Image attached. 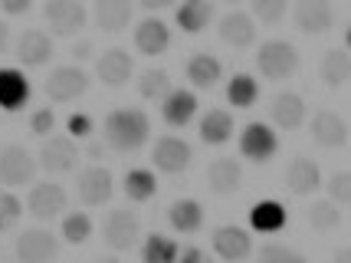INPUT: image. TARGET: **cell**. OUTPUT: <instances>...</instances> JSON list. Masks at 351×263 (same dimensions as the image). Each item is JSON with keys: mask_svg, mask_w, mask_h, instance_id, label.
<instances>
[{"mask_svg": "<svg viewBox=\"0 0 351 263\" xmlns=\"http://www.w3.org/2000/svg\"><path fill=\"white\" fill-rule=\"evenodd\" d=\"M306 217L315 231H338L341 227V211L335 201H312Z\"/></svg>", "mask_w": 351, "mask_h": 263, "instance_id": "36", "label": "cell"}, {"mask_svg": "<svg viewBox=\"0 0 351 263\" xmlns=\"http://www.w3.org/2000/svg\"><path fill=\"white\" fill-rule=\"evenodd\" d=\"M89 237H92V220H89V214L73 211V214L62 217V240H66V244L79 247V244H86Z\"/></svg>", "mask_w": 351, "mask_h": 263, "instance_id": "37", "label": "cell"}, {"mask_svg": "<svg viewBox=\"0 0 351 263\" xmlns=\"http://www.w3.org/2000/svg\"><path fill=\"white\" fill-rule=\"evenodd\" d=\"M95 263H122V260H119V257H99Z\"/></svg>", "mask_w": 351, "mask_h": 263, "instance_id": "50", "label": "cell"}, {"mask_svg": "<svg viewBox=\"0 0 351 263\" xmlns=\"http://www.w3.org/2000/svg\"><path fill=\"white\" fill-rule=\"evenodd\" d=\"M56 128V112L53 108H36L30 115V132L33 135H49Z\"/></svg>", "mask_w": 351, "mask_h": 263, "instance_id": "42", "label": "cell"}, {"mask_svg": "<svg viewBox=\"0 0 351 263\" xmlns=\"http://www.w3.org/2000/svg\"><path fill=\"white\" fill-rule=\"evenodd\" d=\"M132 73H135V60L119 47L106 49L99 56V62H95V76L102 79V86H108V89H122L125 82L132 79Z\"/></svg>", "mask_w": 351, "mask_h": 263, "instance_id": "14", "label": "cell"}, {"mask_svg": "<svg viewBox=\"0 0 351 263\" xmlns=\"http://www.w3.org/2000/svg\"><path fill=\"white\" fill-rule=\"evenodd\" d=\"M30 102V79L20 69H0V108L3 112H20Z\"/></svg>", "mask_w": 351, "mask_h": 263, "instance_id": "18", "label": "cell"}, {"mask_svg": "<svg viewBox=\"0 0 351 263\" xmlns=\"http://www.w3.org/2000/svg\"><path fill=\"white\" fill-rule=\"evenodd\" d=\"M325 187H328V201H335L338 207L351 204V171H335Z\"/></svg>", "mask_w": 351, "mask_h": 263, "instance_id": "39", "label": "cell"}, {"mask_svg": "<svg viewBox=\"0 0 351 263\" xmlns=\"http://www.w3.org/2000/svg\"><path fill=\"white\" fill-rule=\"evenodd\" d=\"M286 187H289L292 194H299V198H306L312 191H319L322 187V171L319 165L312 161V158H292L289 168H286Z\"/></svg>", "mask_w": 351, "mask_h": 263, "instance_id": "20", "label": "cell"}, {"mask_svg": "<svg viewBox=\"0 0 351 263\" xmlns=\"http://www.w3.org/2000/svg\"><path fill=\"white\" fill-rule=\"evenodd\" d=\"M220 40L233 49H246L256 43V27H253V16L233 10L220 20Z\"/></svg>", "mask_w": 351, "mask_h": 263, "instance_id": "23", "label": "cell"}, {"mask_svg": "<svg viewBox=\"0 0 351 263\" xmlns=\"http://www.w3.org/2000/svg\"><path fill=\"white\" fill-rule=\"evenodd\" d=\"M256 66L266 79H289L299 69V49L286 40H266V43H260Z\"/></svg>", "mask_w": 351, "mask_h": 263, "instance_id": "2", "label": "cell"}, {"mask_svg": "<svg viewBox=\"0 0 351 263\" xmlns=\"http://www.w3.org/2000/svg\"><path fill=\"white\" fill-rule=\"evenodd\" d=\"M40 165H43V171H49V174H69V171H76V165H79L76 141L62 139V135L46 139L43 148H40Z\"/></svg>", "mask_w": 351, "mask_h": 263, "instance_id": "13", "label": "cell"}, {"mask_svg": "<svg viewBox=\"0 0 351 263\" xmlns=\"http://www.w3.org/2000/svg\"><path fill=\"white\" fill-rule=\"evenodd\" d=\"M220 76H223V66L210 53H197V56H191V62H187V79L197 89H214L217 82H220Z\"/></svg>", "mask_w": 351, "mask_h": 263, "instance_id": "28", "label": "cell"}, {"mask_svg": "<svg viewBox=\"0 0 351 263\" xmlns=\"http://www.w3.org/2000/svg\"><path fill=\"white\" fill-rule=\"evenodd\" d=\"M20 214H23V201H20L16 194H10V191H3V194H0V220H3V227H7V224H16Z\"/></svg>", "mask_w": 351, "mask_h": 263, "instance_id": "41", "label": "cell"}, {"mask_svg": "<svg viewBox=\"0 0 351 263\" xmlns=\"http://www.w3.org/2000/svg\"><path fill=\"white\" fill-rule=\"evenodd\" d=\"M43 89L53 102H73V99H79L89 89V73L79 69V66H60V69L49 73Z\"/></svg>", "mask_w": 351, "mask_h": 263, "instance_id": "7", "label": "cell"}, {"mask_svg": "<svg viewBox=\"0 0 351 263\" xmlns=\"http://www.w3.org/2000/svg\"><path fill=\"white\" fill-rule=\"evenodd\" d=\"M214 250H217V257H223L230 263H240L253 253V240H250V233L243 227L227 224V227H217L214 231Z\"/></svg>", "mask_w": 351, "mask_h": 263, "instance_id": "16", "label": "cell"}, {"mask_svg": "<svg viewBox=\"0 0 351 263\" xmlns=\"http://www.w3.org/2000/svg\"><path fill=\"white\" fill-rule=\"evenodd\" d=\"M240 181H243V168L233 158H217L207 168V185H210L214 194H233L240 187Z\"/></svg>", "mask_w": 351, "mask_h": 263, "instance_id": "25", "label": "cell"}, {"mask_svg": "<svg viewBox=\"0 0 351 263\" xmlns=\"http://www.w3.org/2000/svg\"><path fill=\"white\" fill-rule=\"evenodd\" d=\"M178 263H214V260H210V257H207L200 247H187V250H181V253H178Z\"/></svg>", "mask_w": 351, "mask_h": 263, "instance_id": "45", "label": "cell"}, {"mask_svg": "<svg viewBox=\"0 0 351 263\" xmlns=\"http://www.w3.org/2000/svg\"><path fill=\"white\" fill-rule=\"evenodd\" d=\"M240 152H243V158H250V161L266 165V161L279 152V139H276V132L266 122H250L243 132H240Z\"/></svg>", "mask_w": 351, "mask_h": 263, "instance_id": "8", "label": "cell"}, {"mask_svg": "<svg viewBox=\"0 0 351 263\" xmlns=\"http://www.w3.org/2000/svg\"><path fill=\"white\" fill-rule=\"evenodd\" d=\"M178 244L165 233H152L141 247V263H178Z\"/></svg>", "mask_w": 351, "mask_h": 263, "instance_id": "33", "label": "cell"}, {"mask_svg": "<svg viewBox=\"0 0 351 263\" xmlns=\"http://www.w3.org/2000/svg\"><path fill=\"white\" fill-rule=\"evenodd\" d=\"M256 263H306V257L286 244H263Z\"/></svg>", "mask_w": 351, "mask_h": 263, "instance_id": "38", "label": "cell"}, {"mask_svg": "<svg viewBox=\"0 0 351 263\" xmlns=\"http://www.w3.org/2000/svg\"><path fill=\"white\" fill-rule=\"evenodd\" d=\"M286 220H289V214H286V207L279 201H260L250 207V224H253V231H263V233H276L286 227Z\"/></svg>", "mask_w": 351, "mask_h": 263, "instance_id": "29", "label": "cell"}, {"mask_svg": "<svg viewBox=\"0 0 351 263\" xmlns=\"http://www.w3.org/2000/svg\"><path fill=\"white\" fill-rule=\"evenodd\" d=\"M16 60L23 62V66H46V62L53 60V40H49V33L43 30H27L20 40H16Z\"/></svg>", "mask_w": 351, "mask_h": 263, "instance_id": "22", "label": "cell"}, {"mask_svg": "<svg viewBox=\"0 0 351 263\" xmlns=\"http://www.w3.org/2000/svg\"><path fill=\"white\" fill-rule=\"evenodd\" d=\"M332 263H351V247L335 250V257H332Z\"/></svg>", "mask_w": 351, "mask_h": 263, "instance_id": "49", "label": "cell"}, {"mask_svg": "<svg viewBox=\"0 0 351 263\" xmlns=\"http://www.w3.org/2000/svg\"><path fill=\"white\" fill-rule=\"evenodd\" d=\"M66 191L60 185H53V181H40V185L30 187V194H27V211H30L36 220H53V217H60L66 211Z\"/></svg>", "mask_w": 351, "mask_h": 263, "instance_id": "9", "label": "cell"}, {"mask_svg": "<svg viewBox=\"0 0 351 263\" xmlns=\"http://www.w3.org/2000/svg\"><path fill=\"white\" fill-rule=\"evenodd\" d=\"M256 95H260V82L253 76H246V73H237V76L227 82V99L230 106L237 108H250L256 102Z\"/></svg>", "mask_w": 351, "mask_h": 263, "instance_id": "34", "label": "cell"}, {"mask_svg": "<svg viewBox=\"0 0 351 263\" xmlns=\"http://www.w3.org/2000/svg\"><path fill=\"white\" fill-rule=\"evenodd\" d=\"M138 233H141V220H138L132 211H122V207H119V211H108L106 224H102V240H106L115 253L135 247Z\"/></svg>", "mask_w": 351, "mask_h": 263, "instance_id": "5", "label": "cell"}, {"mask_svg": "<svg viewBox=\"0 0 351 263\" xmlns=\"http://www.w3.org/2000/svg\"><path fill=\"white\" fill-rule=\"evenodd\" d=\"M0 231H3V220H0Z\"/></svg>", "mask_w": 351, "mask_h": 263, "instance_id": "52", "label": "cell"}, {"mask_svg": "<svg viewBox=\"0 0 351 263\" xmlns=\"http://www.w3.org/2000/svg\"><path fill=\"white\" fill-rule=\"evenodd\" d=\"M168 220L178 233H197L204 227V207L194 198H181L168 207Z\"/></svg>", "mask_w": 351, "mask_h": 263, "instance_id": "27", "label": "cell"}, {"mask_svg": "<svg viewBox=\"0 0 351 263\" xmlns=\"http://www.w3.org/2000/svg\"><path fill=\"white\" fill-rule=\"evenodd\" d=\"M102 135H106V145L115 152H138L152 135V122L141 108H115L106 115Z\"/></svg>", "mask_w": 351, "mask_h": 263, "instance_id": "1", "label": "cell"}, {"mask_svg": "<svg viewBox=\"0 0 351 263\" xmlns=\"http://www.w3.org/2000/svg\"><path fill=\"white\" fill-rule=\"evenodd\" d=\"M253 14L260 16V23H279L286 16V0H250Z\"/></svg>", "mask_w": 351, "mask_h": 263, "instance_id": "40", "label": "cell"}, {"mask_svg": "<svg viewBox=\"0 0 351 263\" xmlns=\"http://www.w3.org/2000/svg\"><path fill=\"white\" fill-rule=\"evenodd\" d=\"M36 174V161L23 145H3L0 148V185L20 187L30 185Z\"/></svg>", "mask_w": 351, "mask_h": 263, "instance_id": "4", "label": "cell"}, {"mask_svg": "<svg viewBox=\"0 0 351 263\" xmlns=\"http://www.w3.org/2000/svg\"><path fill=\"white\" fill-rule=\"evenodd\" d=\"M312 139H315V145H322V148H341L345 141H348V125H345V119L338 115V112H332V108H319L315 115H312Z\"/></svg>", "mask_w": 351, "mask_h": 263, "instance_id": "15", "label": "cell"}, {"mask_svg": "<svg viewBox=\"0 0 351 263\" xmlns=\"http://www.w3.org/2000/svg\"><path fill=\"white\" fill-rule=\"evenodd\" d=\"M319 76L328 89H341L351 79V53H345V49H328L319 62Z\"/></svg>", "mask_w": 351, "mask_h": 263, "instance_id": "26", "label": "cell"}, {"mask_svg": "<svg viewBox=\"0 0 351 263\" xmlns=\"http://www.w3.org/2000/svg\"><path fill=\"white\" fill-rule=\"evenodd\" d=\"M7 47H10V30H7V23L0 20V53H7Z\"/></svg>", "mask_w": 351, "mask_h": 263, "instance_id": "48", "label": "cell"}, {"mask_svg": "<svg viewBox=\"0 0 351 263\" xmlns=\"http://www.w3.org/2000/svg\"><path fill=\"white\" fill-rule=\"evenodd\" d=\"M269 119H273V125H276V128H282V132L299 128V125L306 122V102H302V95H295V93H279V95H273Z\"/></svg>", "mask_w": 351, "mask_h": 263, "instance_id": "19", "label": "cell"}, {"mask_svg": "<svg viewBox=\"0 0 351 263\" xmlns=\"http://www.w3.org/2000/svg\"><path fill=\"white\" fill-rule=\"evenodd\" d=\"M292 20L302 33H328L332 23H335V10L328 0H295V10H292Z\"/></svg>", "mask_w": 351, "mask_h": 263, "instance_id": "11", "label": "cell"}, {"mask_svg": "<svg viewBox=\"0 0 351 263\" xmlns=\"http://www.w3.org/2000/svg\"><path fill=\"white\" fill-rule=\"evenodd\" d=\"M60 253V240L43 227H30L16 237V260L20 263H53Z\"/></svg>", "mask_w": 351, "mask_h": 263, "instance_id": "6", "label": "cell"}, {"mask_svg": "<svg viewBox=\"0 0 351 263\" xmlns=\"http://www.w3.org/2000/svg\"><path fill=\"white\" fill-rule=\"evenodd\" d=\"M214 16V3L210 0H184L178 7V27L184 33H200Z\"/></svg>", "mask_w": 351, "mask_h": 263, "instance_id": "31", "label": "cell"}, {"mask_svg": "<svg viewBox=\"0 0 351 263\" xmlns=\"http://www.w3.org/2000/svg\"><path fill=\"white\" fill-rule=\"evenodd\" d=\"M154 168L165 171V174H181V171L191 168V158H194V152H191V145L184 139H178V135H165V139L154 141Z\"/></svg>", "mask_w": 351, "mask_h": 263, "instance_id": "10", "label": "cell"}, {"mask_svg": "<svg viewBox=\"0 0 351 263\" xmlns=\"http://www.w3.org/2000/svg\"><path fill=\"white\" fill-rule=\"evenodd\" d=\"M348 49H351V27H348Z\"/></svg>", "mask_w": 351, "mask_h": 263, "instance_id": "51", "label": "cell"}, {"mask_svg": "<svg viewBox=\"0 0 351 263\" xmlns=\"http://www.w3.org/2000/svg\"><path fill=\"white\" fill-rule=\"evenodd\" d=\"M73 56H76L79 62H82V60H89V56H92V43H89V40H82V43H76V49H73Z\"/></svg>", "mask_w": 351, "mask_h": 263, "instance_id": "46", "label": "cell"}, {"mask_svg": "<svg viewBox=\"0 0 351 263\" xmlns=\"http://www.w3.org/2000/svg\"><path fill=\"white\" fill-rule=\"evenodd\" d=\"M76 191H79V198H82V204H89V207H102V204H108L112 191H115V178H112V171L108 168L92 165V168H86L82 174H79Z\"/></svg>", "mask_w": 351, "mask_h": 263, "instance_id": "12", "label": "cell"}, {"mask_svg": "<svg viewBox=\"0 0 351 263\" xmlns=\"http://www.w3.org/2000/svg\"><path fill=\"white\" fill-rule=\"evenodd\" d=\"M132 14H135L132 0H95V7H92V16H95L99 30L106 33L125 30L132 23Z\"/></svg>", "mask_w": 351, "mask_h": 263, "instance_id": "21", "label": "cell"}, {"mask_svg": "<svg viewBox=\"0 0 351 263\" xmlns=\"http://www.w3.org/2000/svg\"><path fill=\"white\" fill-rule=\"evenodd\" d=\"M135 47L141 56H161L165 49L171 47V30L165 20L158 16H148L135 27Z\"/></svg>", "mask_w": 351, "mask_h": 263, "instance_id": "17", "label": "cell"}, {"mask_svg": "<svg viewBox=\"0 0 351 263\" xmlns=\"http://www.w3.org/2000/svg\"><path fill=\"white\" fill-rule=\"evenodd\" d=\"M30 7H33V0H0V10H3V14H10V16L27 14Z\"/></svg>", "mask_w": 351, "mask_h": 263, "instance_id": "44", "label": "cell"}, {"mask_svg": "<svg viewBox=\"0 0 351 263\" xmlns=\"http://www.w3.org/2000/svg\"><path fill=\"white\" fill-rule=\"evenodd\" d=\"M194 112H197V95L191 93V89H171L165 106H161L165 122L174 125V128H184V125L194 119Z\"/></svg>", "mask_w": 351, "mask_h": 263, "instance_id": "24", "label": "cell"}, {"mask_svg": "<svg viewBox=\"0 0 351 263\" xmlns=\"http://www.w3.org/2000/svg\"><path fill=\"white\" fill-rule=\"evenodd\" d=\"M154 191H158V178L148 168H132L125 174V194H128V201L145 204L154 198Z\"/></svg>", "mask_w": 351, "mask_h": 263, "instance_id": "32", "label": "cell"}, {"mask_svg": "<svg viewBox=\"0 0 351 263\" xmlns=\"http://www.w3.org/2000/svg\"><path fill=\"white\" fill-rule=\"evenodd\" d=\"M43 16L56 36H73V33H79L86 27V20H89L86 7H82L79 0H46Z\"/></svg>", "mask_w": 351, "mask_h": 263, "instance_id": "3", "label": "cell"}, {"mask_svg": "<svg viewBox=\"0 0 351 263\" xmlns=\"http://www.w3.org/2000/svg\"><path fill=\"white\" fill-rule=\"evenodd\" d=\"M66 128H69L73 139H89L92 135V119L86 115V112H73V115L66 119Z\"/></svg>", "mask_w": 351, "mask_h": 263, "instance_id": "43", "label": "cell"}, {"mask_svg": "<svg viewBox=\"0 0 351 263\" xmlns=\"http://www.w3.org/2000/svg\"><path fill=\"white\" fill-rule=\"evenodd\" d=\"M171 93V76L165 73V69H145L141 73V79H138V95L141 99H168Z\"/></svg>", "mask_w": 351, "mask_h": 263, "instance_id": "35", "label": "cell"}, {"mask_svg": "<svg viewBox=\"0 0 351 263\" xmlns=\"http://www.w3.org/2000/svg\"><path fill=\"white\" fill-rule=\"evenodd\" d=\"M145 10H165V7H171L174 0H138Z\"/></svg>", "mask_w": 351, "mask_h": 263, "instance_id": "47", "label": "cell"}, {"mask_svg": "<svg viewBox=\"0 0 351 263\" xmlns=\"http://www.w3.org/2000/svg\"><path fill=\"white\" fill-rule=\"evenodd\" d=\"M200 139L207 145H223L233 139V115L223 108H210L204 119H200Z\"/></svg>", "mask_w": 351, "mask_h": 263, "instance_id": "30", "label": "cell"}]
</instances>
